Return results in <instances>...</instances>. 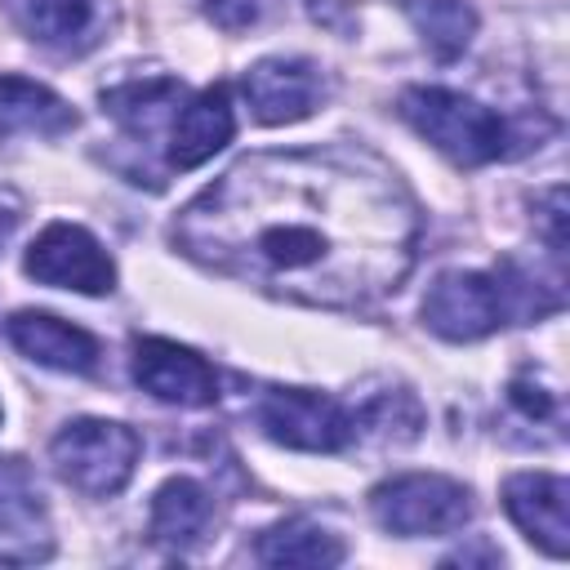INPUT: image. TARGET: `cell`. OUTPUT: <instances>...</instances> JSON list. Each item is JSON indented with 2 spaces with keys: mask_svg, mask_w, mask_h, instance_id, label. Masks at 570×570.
<instances>
[{
  "mask_svg": "<svg viewBox=\"0 0 570 570\" xmlns=\"http://www.w3.org/2000/svg\"><path fill=\"white\" fill-rule=\"evenodd\" d=\"M169 236L191 263L276 298L361 307L405 281L419 218L370 156L258 151L196 191Z\"/></svg>",
  "mask_w": 570,
  "mask_h": 570,
  "instance_id": "obj_1",
  "label": "cell"
},
{
  "mask_svg": "<svg viewBox=\"0 0 570 570\" xmlns=\"http://www.w3.org/2000/svg\"><path fill=\"white\" fill-rule=\"evenodd\" d=\"M401 116L454 165H490L499 156H512V125L468 94L414 85L401 94Z\"/></svg>",
  "mask_w": 570,
  "mask_h": 570,
  "instance_id": "obj_2",
  "label": "cell"
},
{
  "mask_svg": "<svg viewBox=\"0 0 570 570\" xmlns=\"http://www.w3.org/2000/svg\"><path fill=\"white\" fill-rule=\"evenodd\" d=\"M138 450L142 445L134 428L111 423V419H76L53 436L49 459L71 490L89 499H111L129 485L138 468Z\"/></svg>",
  "mask_w": 570,
  "mask_h": 570,
  "instance_id": "obj_3",
  "label": "cell"
},
{
  "mask_svg": "<svg viewBox=\"0 0 570 570\" xmlns=\"http://www.w3.org/2000/svg\"><path fill=\"white\" fill-rule=\"evenodd\" d=\"M370 508L383 530L392 534H454L472 517V499L459 481L436 472H410L392 476L370 494Z\"/></svg>",
  "mask_w": 570,
  "mask_h": 570,
  "instance_id": "obj_4",
  "label": "cell"
},
{
  "mask_svg": "<svg viewBox=\"0 0 570 570\" xmlns=\"http://www.w3.org/2000/svg\"><path fill=\"white\" fill-rule=\"evenodd\" d=\"M258 428L272 441L312 454H334L356 436V419L334 396L307 387H267L258 401Z\"/></svg>",
  "mask_w": 570,
  "mask_h": 570,
  "instance_id": "obj_5",
  "label": "cell"
},
{
  "mask_svg": "<svg viewBox=\"0 0 570 570\" xmlns=\"http://www.w3.org/2000/svg\"><path fill=\"white\" fill-rule=\"evenodd\" d=\"M423 321L450 343L485 338L508 321L503 285L490 272H441L423 298Z\"/></svg>",
  "mask_w": 570,
  "mask_h": 570,
  "instance_id": "obj_6",
  "label": "cell"
},
{
  "mask_svg": "<svg viewBox=\"0 0 570 570\" xmlns=\"http://www.w3.org/2000/svg\"><path fill=\"white\" fill-rule=\"evenodd\" d=\"M27 276H36L40 285L76 289V294H111L116 289V263L76 223H49L31 240V249H27Z\"/></svg>",
  "mask_w": 570,
  "mask_h": 570,
  "instance_id": "obj_7",
  "label": "cell"
},
{
  "mask_svg": "<svg viewBox=\"0 0 570 570\" xmlns=\"http://www.w3.org/2000/svg\"><path fill=\"white\" fill-rule=\"evenodd\" d=\"M134 379L142 383V392H151L156 401L183 405V410H200L218 401V374L214 365L169 338H138L134 343Z\"/></svg>",
  "mask_w": 570,
  "mask_h": 570,
  "instance_id": "obj_8",
  "label": "cell"
},
{
  "mask_svg": "<svg viewBox=\"0 0 570 570\" xmlns=\"http://www.w3.org/2000/svg\"><path fill=\"white\" fill-rule=\"evenodd\" d=\"M503 508L530 543H539L548 557H566V548H570V485H566V476L517 472L503 481Z\"/></svg>",
  "mask_w": 570,
  "mask_h": 570,
  "instance_id": "obj_9",
  "label": "cell"
},
{
  "mask_svg": "<svg viewBox=\"0 0 570 570\" xmlns=\"http://www.w3.org/2000/svg\"><path fill=\"white\" fill-rule=\"evenodd\" d=\"M245 98L263 125H289L321 107L325 80L303 58H263L245 71Z\"/></svg>",
  "mask_w": 570,
  "mask_h": 570,
  "instance_id": "obj_10",
  "label": "cell"
},
{
  "mask_svg": "<svg viewBox=\"0 0 570 570\" xmlns=\"http://www.w3.org/2000/svg\"><path fill=\"white\" fill-rule=\"evenodd\" d=\"M27 557H45L49 552V530H45V490L31 472L27 459L0 454V557L4 561H22Z\"/></svg>",
  "mask_w": 570,
  "mask_h": 570,
  "instance_id": "obj_11",
  "label": "cell"
},
{
  "mask_svg": "<svg viewBox=\"0 0 570 570\" xmlns=\"http://www.w3.org/2000/svg\"><path fill=\"white\" fill-rule=\"evenodd\" d=\"M31 40L58 53H89L111 31V0H13Z\"/></svg>",
  "mask_w": 570,
  "mask_h": 570,
  "instance_id": "obj_12",
  "label": "cell"
},
{
  "mask_svg": "<svg viewBox=\"0 0 570 570\" xmlns=\"http://www.w3.org/2000/svg\"><path fill=\"white\" fill-rule=\"evenodd\" d=\"M9 338L22 356L62 370V374H94L98 370V338L62 316L49 312H13L9 316Z\"/></svg>",
  "mask_w": 570,
  "mask_h": 570,
  "instance_id": "obj_13",
  "label": "cell"
},
{
  "mask_svg": "<svg viewBox=\"0 0 570 570\" xmlns=\"http://www.w3.org/2000/svg\"><path fill=\"white\" fill-rule=\"evenodd\" d=\"M232 129H236V120H232L227 89L223 85L200 89L191 102L178 107V116L169 125V151H165L169 169H196V165H205L214 151H223L232 142Z\"/></svg>",
  "mask_w": 570,
  "mask_h": 570,
  "instance_id": "obj_14",
  "label": "cell"
},
{
  "mask_svg": "<svg viewBox=\"0 0 570 570\" xmlns=\"http://www.w3.org/2000/svg\"><path fill=\"white\" fill-rule=\"evenodd\" d=\"M209 517H214L209 490L191 476H174L151 499V539L165 543L169 552H187L191 543L205 539Z\"/></svg>",
  "mask_w": 570,
  "mask_h": 570,
  "instance_id": "obj_15",
  "label": "cell"
},
{
  "mask_svg": "<svg viewBox=\"0 0 570 570\" xmlns=\"http://www.w3.org/2000/svg\"><path fill=\"white\" fill-rule=\"evenodd\" d=\"M76 125V111L45 85L27 76H0V134H62Z\"/></svg>",
  "mask_w": 570,
  "mask_h": 570,
  "instance_id": "obj_16",
  "label": "cell"
},
{
  "mask_svg": "<svg viewBox=\"0 0 570 570\" xmlns=\"http://www.w3.org/2000/svg\"><path fill=\"white\" fill-rule=\"evenodd\" d=\"M343 557H347L343 539L330 534L325 525L307 521V517L281 521L258 539V561L263 566H338Z\"/></svg>",
  "mask_w": 570,
  "mask_h": 570,
  "instance_id": "obj_17",
  "label": "cell"
},
{
  "mask_svg": "<svg viewBox=\"0 0 570 570\" xmlns=\"http://www.w3.org/2000/svg\"><path fill=\"white\" fill-rule=\"evenodd\" d=\"M405 13L441 62L459 58L476 31V13L463 0H405Z\"/></svg>",
  "mask_w": 570,
  "mask_h": 570,
  "instance_id": "obj_18",
  "label": "cell"
},
{
  "mask_svg": "<svg viewBox=\"0 0 570 570\" xmlns=\"http://www.w3.org/2000/svg\"><path fill=\"white\" fill-rule=\"evenodd\" d=\"M272 4H276V0H209L205 9H209V18H214L218 27L240 31V27L263 22V18L272 13Z\"/></svg>",
  "mask_w": 570,
  "mask_h": 570,
  "instance_id": "obj_19",
  "label": "cell"
},
{
  "mask_svg": "<svg viewBox=\"0 0 570 570\" xmlns=\"http://www.w3.org/2000/svg\"><path fill=\"white\" fill-rule=\"evenodd\" d=\"M508 396H512V405H517V410H525L530 419H548V414L557 410V396H552L548 387H539L530 370H525V374H517V379L508 383Z\"/></svg>",
  "mask_w": 570,
  "mask_h": 570,
  "instance_id": "obj_20",
  "label": "cell"
},
{
  "mask_svg": "<svg viewBox=\"0 0 570 570\" xmlns=\"http://www.w3.org/2000/svg\"><path fill=\"white\" fill-rule=\"evenodd\" d=\"M18 218H22V200H18V191L0 187V240L18 227Z\"/></svg>",
  "mask_w": 570,
  "mask_h": 570,
  "instance_id": "obj_21",
  "label": "cell"
}]
</instances>
